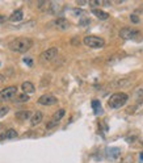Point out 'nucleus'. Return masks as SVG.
Wrapping results in <instances>:
<instances>
[{"label": "nucleus", "mask_w": 143, "mask_h": 163, "mask_svg": "<svg viewBox=\"0 0 143 163\" xmlns=\"http://www.w3.org/2000/svg\"><path fill=\"white\" fill-rule=\"evenodd\" d=\"M33 46V39L29 38V37H18V38H14L13 41L9 43V49L14 53H20V54H24L26 53L28 50H30Z\"/></svg>", "instance_id": "f257e3e1"}, {"label": "nucleus", "mask_w": 143, "mask_h": 163, "mask_svg": "<svg viewBox=\"0 0 143 163\" xmlns=\"http://www.w3.org/2000/svg\"><path fill=\"white\" fill-rule=\"evenodd\" d=\"M127 100H129V96H127L125 92H116L109 97L108 105H109L112 109H118V108L124 107L127 103Z\"/></svg>", "instance_id": "f03ea898"}, {"label": "nucleus", "mask_w": 143, "mask_h": 163, "mask_svg": "<svg viewBox=\"0 0 143 163\" xmlns=\"http://www.w3.org/2000/svg\"><path fill=\"white\" fill-rule=\"evenodd\" d=\"M83 43L92 49H100V47H104L105 39L101 37H96V36H85L83 38Z\"/></svg>", "instance_id": "7ed1b4c3"}, {"label": "nucleus", "mask_w": 143, "mask_h": 163, "mask_svg": "<svg viewBox=\"0 0 143 163\" xmlns=\"http://www.w3.org/2000/svg\"><path fill=\"white\" fill-rule=\"evenodd\" d=\"M17 95V87L16 86H11V87H6L0 91V101H8L12 100Z\"/></svg>", "instance_id": "20e7f679"}, {"label": "nucleus", "mask_w": 143, "mask_h": 163, "mask_svg": "<svg viewBox=\"0 0 143 163\" xmlns=\"http://www.w3.org/2000/svg\"><path fill=\"white\" fill-rule=\"evenodd\" d=\"M65 115H66V111H65V109H58V111L53 115L51 120L46 124V129H53V128H55V126L58 125V122L61 121L63 117H65Z\"/></svg>", "instance_id": "39448f33"}, {"label": "nucleus", "mask_w": 143, "mask_h": 163, "mask_svg": "<svg viewBox=\"0 0 143 163\" xmlns=\"http://www.w3.org/2000/svg\"><path fill=\"white\" fill-rule=\"evenodd\" d=\"M57 55H58V49L57 47H50L39 55V61L41 62H51L54 58H57Z\"/></svg>", "instance_id": "423d86ee"}, {"label": "nucleus", "mask_w": 143, "mask_h": 163, "mask_svg": "<svg viewBox=\"0 0 143 163\" xmlns=\"http://www.w3.org/2000/svg\"><path fill=\"white\" fill-rule=\"evenodd\" d=\"M138 33L139 32H138L137 29H133L130 26H125L120 31V37L122 39H131V38H134Z\"/></svg>", "instance_id": "0eeeda50"}, {"label": "nucleus", "mask_w": 143, "mask_h": 163, "mask_svg": "<svg viewBox=\"0 0 143 163\" xmlns=\"http://www.w3.org/2000/svg\"><path fill=\"white\" fill-rule=\"evenodd\" d=\"M58 100H57V97L51 95V93H46V95H42V96H39L38 99V103L39 104H42V105H53V104H55Z\"/></svg>", "instance_id": "6e6552de"}, {"label": "nucleus", "mask_w": 143, "mask_h": 163, "mask_svg": "<svg viewBox=\"0 0 143 163\" xmlns=\"http://www.w3.org/2000/svg\"><path fill=\"white\" fill-rule=\"evenodd\" d=\"M53 24H54V26H55L57 29H59V31H67V29L70 28V22H68L66 18H63V17L57 18L55 21H53Z\"/></svg>", "instance_id": "1a4fd4ad"}, {"label": "nucleus", "mask_w": 143, "mask_h": 163, "mask_svg": "<svg viewBox=\"0 0 143 163\" xmlns=\"http://www.w3.org/2000/svg\"><path fill=\"white\" fill-rule=\"evenodd\" d=\"M43 120V113L42 112H39L37 111L34 115H32L30 117V125L32 126H37L38 124H41V121Z\"/></svg>", "instance_id": "9d476101"}, {"label": "nucleus", "mask_w": 143, "mask_h": 163, "mask_svg": "<svg viewBox=\"0 0 143 163\" xmlns=\"http://www.w3.org/2000/svg\"><path fill=\"white\" fill-rule=\"evenodd\" d=\"M24 17V12H22V9H16L12 14H11V17H9V20H11L12 22H18V21H21Z\"/></svg>", "instance_id": "9b49d317"}, {"label": "nucleus", "mask_w": 143, "mask_h": 163, "mask_svg": "<svg viewBox=\"0 0 143 163\" xmlns=\"http://www.w3.org/2000/svg\"><path fill=\"white\" fill-rule=\"evenodd\" d=\"M21 90L24 91V93H33L34 91H36V87H34L33 83L30 82H24L22 84H21Z\"/></svg>", "instance_id": "f8f14e48"}, {"label": "nucleus", "mask_w": 143, "mask_h": 163, "mask_svg": "<svg viewBox=\"0 0 143 163\" xmlns=\"http://www.w3.org/2000/svg\"><path fill=\"white\" fill-rule=\"evenodd\" d=\"M16 116L18 120H28V118H30L32 117V112L30 111H18V112H16Z\"/></svg>", "instance_id": "ddd939ff"}, {"label": "nucleus", "mask_w": 143, "mask_h": 163, "mask_svg": "<svg viewBox=\"0 0 143 163\" xmlns=\"http://www.w3.org/2000/svg\"><path fill=\"white\" fill-rule=\"evenodd\" d=\"M131 83V79L129 78H122V79H117L114 82V86L113 87H127Z\"/></svg>", "instance_id": "4468645a"}, {"label": "nucleus", "mask_w": 143, "mask_h": 163, "mask_svg": "<svg viewBox=\"0 0 143 163\" xmlns=\"http://www.w3.org/2000/svg\"><path fill=\"white\" fill-rule=\"evenodd\" d=\"M92 13L95 14V16H96L97 18H100V20H106L108 17H109L108 12H104L102 9H98V8H95V9H93Z\"/></svg>", "instance_id": "2eb2a0df"}, {"label": "nucleus", "mask_w": 143, "mask_h": 163, "mask_svg": "<svg viewBox=\"0 0 143 163\" xmlns=\"http://www.w3.org/2000/svg\"><path fill=\"white\" fill-rule=\"evenodd\" d=\"M108 155H110L113 159H117L118 155H120V149L118 147H112V149L108 150Z\"/></svg>", "instance_id": "dca6fc26"}, {"label": "nucleus", "mask_w": 143, "mask_h": 163, "mask_svg": "<svg viewBox=\"0 0 143 163\" xmlns=\"http://www.w3.org/2000/svg\"><path fill=\"white\" fill-rule=\"evenodd\" d=\"M6 133V140H13V138H17V132L14 129H8Z\"/></svg>", "instance_id": "f3484780"}, {"label": "nucleus", "mask_w": 143, "mask_h": 163, "mask_svg": "<svg viewBox=\"0 0 143 163\" xmlns=\"http://www.w3.org/2000/svg\"><path fill=\"white\" fill-rule=\"evenodd\" d=\"M92 107H93V111H95L96 115H98V113L101 112V104L98 100H93L92 101Z\"/></svg>", "instance_id": "a211bd4d"}, {"label": "nucleus", "mask_w": 143, "mask_h": 163, "mask_svg": "<svg viewBox=\"0 0 143 163\" xmlns=\"http://www.w3.org/2000/svg\"><path fill=\"white\" fill-rule=\"evenodd\" d=\"M14 99H16L17 103H25V101L29 100V96L26 95V93H21V95H16Z\"/></svg>", "instance_id": "6ab92c4d"}, {"label": "nucleus", "mask_w": 143, "mask_h": 163, "mask_svg": "<svg viewBox=\"0 0 143 163\" xmlns=\"http://www.w3.org/2000/svg\"><path fill=\"white\" fill-rule=\"evenodd\" d=\"M8 112H9V108H8V107H6V105H2V107H0V118L6 116Z\"/></svg>", "instance_id": "aec40b11"}, {"label": "nucleus", "mask_w": 143, "mask_h": 163, "mask_svg": "<svg viewBox=\"0 0 143 163\" xmlns=\"http://www.w3.org/2000/svg\"><path fill=\"white\" fill-rule=\"evenodd\" d=\"M130 20H131L133 24H139L141 22V20H139V17H138L137 14H130Z\"/></svg>", "instance_id": "412c9836"}, {"label": "nucleus", "mask_w": 143, "mask_h": 163, "mask_svg": "<svg viewBox=\"0 0 143 163\" xmlns=\"http://www.w3.org/2000/svg\"><path fill=\"white\" fill-rule=\"evenodd\" d=\"M89 22H91V20H89V18H83L81 21H80V25H88Z\"/></svg>", "instance_id": "4be33fe9"}, {"label": "nucleus", "mask_w": 143, "mask_h": 163, "mask_svg": "<svg viewBox=\"0 0 143 163\" xmlns=\"http://www.w3.org/2000/svg\"><path fill=\"white\" fill-rule=\"evenodd\" d=\"M24 62L28 63V66H33V61L30 58H24Z\"/></svg>", "instance_id": "5701e85b"}, {"label": "nucleus", "mask_w": 143, "mask_h": 163, "mask_svg": "<svg viewBox=\"0 0 143 163\" xmlns=\"http://www.w3.org/2000/svg\"><path fill=\"white\" fill-rule=\"evenodd\" d=\"M135 12H137V13H142V14H143V4L137 8V11H135Z\"/></svg>", "instance_id": "b1692460"}, {"label": "nucleus", "mask_w": 143, "mask_h": 163, "mask_svg": "<svg viewBox=\"0 0 143 163\" xmlns=\"http://www.w3.org/2000/svg\"><path fill=\"white\" fill-rule=\"evenodd\" d=\"M4 80H6V76L0 74V84H2V83H4Z\"/></svg>", "instance_id": "393cba45"}, {"label": "nucleus", "mask_w": 143, "mask_h": 163, "mask_svg": "<svg viewBox=\"0 0 143 163\" xmlns=\"http://www.w3.org/2000/svg\"><path fill=\"white\" fill-rule=\"evenodd\" d=\"M6 140V133H0V141Z\"/></svg>", "instance_id": "a878e982"}, {"label": "nucleus", "mask_w": 143, "mask_h": 163, "mask_svg": "<svg viewBox=\"0 0 143 163\" xmlns=\"http://www.w3.org/2000/svg\"><path fill=\"white\" fill-rule=\"evenodd\" d=\"M4 21H6V17H4V16H2V14H0V24H3Z\"/></svg>", "instance_id": "bb28decb"}, {"label": "nucleus", "mask_w": 143, "mask_h": 163, "mask_svg": "<svg viewBox=\"0 0 143 163\" xmlns=\"http://www.w3.org/2000/svg\"><path fill=\"white\" fill-rule=\"evenodd\" d=\"M139 157H141V162L143 163V151H142V153H141V154H139Z\"/></svg>", "instance_id": "cd10ccee"}]
</instances>
